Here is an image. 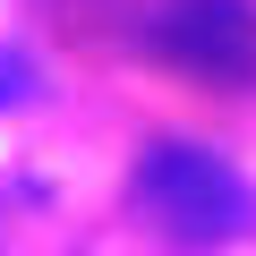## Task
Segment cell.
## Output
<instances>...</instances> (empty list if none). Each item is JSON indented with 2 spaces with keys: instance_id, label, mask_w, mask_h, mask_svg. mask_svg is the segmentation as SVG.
Listing matches in <instances>:
<instances>
[{
  "instance_id": "6da1fadb",
  "label": "cell",
  "mask_w": 256,
  "mask_h": 256,
  "mask_svg": "<svg viewBox=\"0 0 256 256\" xmlns=\"http://www.w3.org/2000/svg\"><path fill=\"white\" fill-rule=\"evenodd\" d=\"M137 214L171 239V248H222L239 230H256V196L248 180L188 137H154L137 154Z\"/></svg>"
},
{
  "instance_id": "7a4b0ae2",
  "label": "cell",
  "mask_w": 256,
  "mask_h": 256,
  "mask_svg": "<svg viewBox=\"0 0 256 256\" xmlns=\"http://www.w3.org/2000/svg\"><path fill=\"white\" fill-rule=\"evenodd\" d=\"M146 43L214 86H248L256 77V0H154Z\"/></svg>"
},
{
  "instance_id": "3957f363",
  "label": "cell",
  "mask_w": 256,
  "mask_h": 256,
  "mask_svg": "<svg viewBox=\"0 0 256 256\" xmlns=\"http://www.w3.org/2000/svg\"><path fill=\"white\" fill-rule=\"evenodd\" d=\"M0 102H18V68H0Z\"/></svg>"
}]
</instances>
